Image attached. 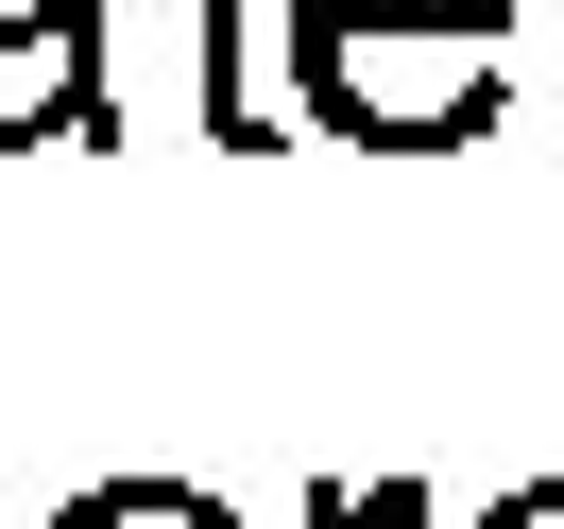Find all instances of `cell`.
<instances>
[{
    "label": "cell",
    "instance_id": "6da1fadb",
    "mask_svg": "<svg viewBox=\"0 0 564 529\" xmlns=\"http://www.w3.org/2000/svg\"><path fill=\"white\" fill-rule=\"evenodd\" d=\"M291 86H308V137L359 154H462L513 86V18H343V0H291Z\"/></svg>",
    "mask_w": 564,
    "mask_h": 529
},
{
    "label": "cell",
    "instance_id": "7a4b0ae2",
    "mask_svg": "<svg viewBox=\"0 0 564 529\" xmlns=\"http://www.w3.org/2000/svg\"><path fill=\"white\" fill-rule=\"evenodd\" d=\"M35 137H120V69H104V18H18L0 35V154H35Z\"/></svg>",
    "mask_w": 564,
    "mask_h": 529
},
{
    "label": "cell",
    "instance_id": "3957f363",
    "mask_svg": "<svg viewBox=\"0 0 564 529\" xmlns=\"http://www.w3.org/2000/svg\"><path fill=\"white\" fill-rule=\"evenodd\" d=\"M188 137L274 154V120H257V86H240V0H188Z\"/></svg>",
    "mask_w": 564,
    "mask_h": 529
},
{
    "label": "cell",
    "instance_id": "277c9868",
    "mask_svg": "<svg viewBox=\"0 0 564 529\" xmlns=\"http://www.w3.org/2000/svg\"><path fill=\"white\" fill-rule=\"evenodd\" d=\"M52 529H240L223 495H188V478H104V495H69Z\"/></svg>",
    "mask_w": 564,
    "mask_h": 529
},
{
    "label": "cell",
    "instance_id": "5b68a950",
    "mask_svg": "<svg viewBox=\"0 0 564 529\" xmlns=\"http://www.w3.org/2000/svg\"><path fill=\"white\" fill-rule=\"evenodd\" d=\"M479 529H564V478H530V495H496Z\"/></svg>",
    "mask_w": 564,
    "mask_h": 529
},
{
    "label": "cell",
    "instance_id": "8992f818",
    "mask_svg": "<svg viewBox=\"0 0 564 529\" xmlns=\"http://www.w3.org/2000/svg\"><path fill=\"white\" fill-rule=\"evenodd\" d=\"M343 18H513V0H343Z\"/></svg>",
    "mask_w": 564,
    "mask_h": 529
},
{
    "label": "cell",
    "instance_id": "52a82bcc",
    "mask_svg": "<svg viewBox=\"0 0 564 529\" xmlns=\"http://www.w3.org/2000/svg\"><path fill=\"white\" fill-rule=\"evenodd\" d=\"M18 18H104V0H0V35H18Z\"/></svg>",
    "mask_w": 564,
    "mask_h": 529
}]
</instances>
